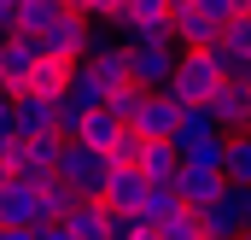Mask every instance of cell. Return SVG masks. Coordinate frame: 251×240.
Returning a JSON list of instances; mask_svg holds the SVG:
<instances>
[{"mask_svg":"<svg viewBox=\"0 0 251 240\" xmlns=\"http://www.w3.org/2000/svg\"><path fill=\"white\" fill-rule=\"evenodd\" d=\"M0 240H35V229H0Z\"/></svg>","mask_w":251,"mask_h":240,"instance_id":"31","label":"cell"},{"mask_svg":"<svg viewBox=\"0 0 251 240\" xmlns=\"http://www.w3.org/2000/svg\"><path fill=\"white\" fill-rule=\"evenodd\" d=\"M94 41H100V30H94L82 12H59V18L35 35L41 59H53V64H82L88 53H94Z\"/></svg>","mask_w":251,"mask_h":240,"instance_id":"2","label":"cell"},{"mask_svg":"<svg viewBox=\"0 0 251 240\" xmlns=\"http://www.w3.org/2000/svg\"><path fill=\"white\" fill-rule=\"evenodd\" d=\"M128 82L146 88V94H164L176 82V64H181V47L176 41H128Z\"/></svg>","mask_w":251,"mask_h":240,"instance_id":"5","label":"cell"},{"mask_svg":"<svg viewBox=\"0 0 251 240\" xmlns=\"http://www.w3.org/2000/svg\"><path fill=\"white\" fill-rule=\"evenodd\" d=\"M140 94H146V88H134V82H117V88H105V112H111V118H117V123L128 129L134 106H140Z\"/></svg>","mask_w":251,"mask_h":240,"instance_id":"26","label":"cell"},{"mask_svg":"<svg viewBox=\"0 0 251 240\" xmlns=\"http://www.w3.org/2000/svg\"><path fill=\"white\" fill-rule=\"evenodd\" d=\"M222 152H228V135H204V141L181 147V164H187V170H210V176H222Z\"/></svg>","mask_w":251,"mask_h":240,"instance_id":"21","label":"cell"},{"mask_svg":"<svg viewBox=\"0 0 251 240\" xmlns=\"http://www.w3.org/2000/svg\"><path fill=\"white\" fill-rule=\"evenodd\" d=\"M12 129H18V141L59 135V100H47V94H18V100H12Z\"/></svg>","mask_w":251,"mask_h":240,"instance_id":"12","label":"cell"},{"mask_svg":"<svg viewBox=\"0 0 251 240\" xmlns=\"http://www.w3.org/2000/svg\"><path fill=\"white\" fill-rule=\"evenodd\" d=\"M41 223H47L41 187H29V181H6V193H0V229H41Z\"/></svg>","mask_w":251,"mask_h":240,"instance_id":"9","label":"cell"},{"mask_svg":"<svg viewBox=\"0 0 251 240\" xmlns=\"http://www.w3.org/2000/svg\"><path fill=\"white\" fill-rule=\"evenodd\" d=\"M134 240H158V235H152V229H146V235H134Z\"/></svg>","mask_w":251,"mask_h":240,"instance_id":"34","label":"cell"},{"mask_svg":"<svg viewBox=\"0 0 251 240\" xmlns=\"http://www.w3.org/2000/svg\"><path fill=\"white\" fill-rule=\"evenodd\" d=\"M187 240H204V235H187Z\"/></svg>","mask_w":251,"mask_h":240,"instance_id":"35","label":"cell"},{"mask_svg":"<svg viewBox=\"0 0 251 240\" xmlns=\"http://www.w3.org/2000/svg\"><path fill=\"white\" fill-rule=\"evenodd\" d=\"M146 187L152 181L140 176V170H111L105 176V211H117V217H140V205H146Z\"/></svg>","mask_w":251,"mask_h":240,"instance_id":"13","label":"cell"},{"mask_svg":"<svg viewBox=\"0 0 251 240\" xmlns=\"http://www.w3.org/2000/svg\"><path fill=\"white\" fill-rule=\"evenodd\" d=\"M105 229H111L105 199H76L70 217H64V235H70V240H105Z\"/></svg>","mask_w":251,"mask_h":240,"instance_id":"16","label":"cell"},{"mask_svg":"<svg viewBox=\"0 0 251 240\" xmlns=\"http://www.w3.org/2000/svg\"><path fill=\"white\" fill-rule=\"evenodd\" d=\"M204 135H222V129H216V118H210V106H181V118H176V135H170V147L181 152V147H193V141H204Z\"/></svg>","mask_w":251,"mask_h":240,"instance_id":"18","label":"cell"},{"mask_svg":"<svg viewBox=\"0 0 251 240\" xmlns=\"http://www.w3.org/2000/svg\"><path fill=\"white\" fill-rule=\"evenodd\" d=\"M59 152H64V135L12 141V147H6V158H0V170H6V181H29V187H41V181L59 170Z\"/></svg>","mask_w":251,"mask_h":240,"instance_id":"3","label":"cell"},{"mask_svg":"<svg viewBox=\"0 0 251 240\" xmlns=\"http://www.w3.org/2000/svg\"><path fill=\"white\" fill-rule=\"evenodd\" d=\"M123 135H128V129L111 118V112H94V118L82 123V135H76V141H82V147H94V152H111V147H117Z\"/></svg>","mask_w":251,"mask_h":240,"instance_id":"22","label":"cell"},{"mask_svg":"<svg viewBox=\"0 0 251 240\" xmlns=\"http://www.w3.org/2000/svg\"><path fill=\"white\" fill-rule=\"evenodd\" d=\"M134 170L152 181V187H164V181L181 176V152L170 147V141H140V158H134Z\"/></svg>","mask_w":251,"mask_h":240,"instance_id":"14","label":"cell"},{"mask_svg":"<svg viewBox=\"0 0 251 240\" xmlns=\"http://www.w3.org/2000/svg\"><path fill=\"white\" fill-rule=\"evenodd\" d=\"M41 64V47H35V35H12L6 41V53H0V94H24L29 88V70Z\"/></svg>","mask_w":251,"mask_h":240,"instance_id":"11","label":"cell"},{"mask_svg":"<svg viewBox=\"0 0 251 240\" xmlns=\"http://www.w3.org/2000/svg\"><path fill=\"white\" fill-rule=\"evenodd\" d=\"M35 240H70V235H64V223H41V229H35Z\"/></svg>","mask_w":251,"mask_h":240,"instance_id":"30","label":"cell"},{"mask_svg":"<svg viewBox=\"0 0 251 240\" xmlns=\"http://www.w3.org/2000/svg\"><path fill=\"white\" fill-rule=\"evenodd\" d=\"M123 41H170V0H128L111 18Z\"/></svg>","mask_w":251,"mask_h":240,"instance_id":"7","label":"cell"},{"mask_svg":"<svg viewBox=\"0 0 251 240\" xmlns=\"http://www.w3.org/2000/svg\"><path fill=\"white\" fill-rule=\"evenodd\" d=\"M193 6H199L210 24H228V18H240V6H234V0H193Z\"/></svg>","mask_w":251,"mask_h":240,"instance_id":"29","label":"cell"},{"mask_svg":"<svg viewBox=\"0 0 251 240\" xmlns=\"http://www.w3.org/2000/svg\"><path fill=\"white\" fill-rule=\"evenodd\" d=\"M240 82H246V88H251V59H246V70H240Z\"/></svg>","mask_w":251,"mask_h":240,"instance_id":"33","label":"cell"},{"mask_svg":"<svg viewBox=\"0 0 251 240\" xmlns=\"http://www.w3.org/2000/svg\"><path fill=\"white\" fill-rule=\"evenodd\" d=\"M222 187H228L222 176H210V170H187V164H181V176H176V193H181V205H193V211H204Z\"/></svg>","mask_w":251,"mask_h":240,"instance_id":"17","label":"cell"},{"mask_svg":"<svg viewBox=\"0 0 251 240\" xmlns=\"http://www.w3.org/2000/svg\"><path fill=\"white\" fill-rule=\"evenodd\" d=\"M59 12H64V6H53V0H24V6L12 12V35H41Z\"/></svg>","mask_w":251,"mask_h":240,"instance_id":"23","label":"cell"},{"mask_svg":"<svg viewBox=\"0 0 251 240\" xmlns=\"http://www.w3.org/2000/svg\"><path fill=\"white\" fill-rule=\"evenodd\" d=\"M128 0H82V6H76V12H82V18H88V24H111V18H117V12H123Z\"/></svg>","mask_w":251,"mask_h":240,"instance_id":"27","label":"cell"},{"mask_svg":"<svg viewBox=\"0 0 251 240\" xmlns=\"http://www.w3.org/2000/svg\"><path fill=\"white\" fill-rule=\"evenodd\" d=\"M64 76H70V64L41 59L35 70H29V88H24V94H47V100H59V94H64Z\"/></svg>","mask_w":251,"mask_h":240,"instance_id":"24","label":"cell"},{"mask_svg":"<svg viewBox=\"0 0 251 240\" xmlns=\"http://www.w3.org/2000/svg\"><path fill=\"white\" fill-rule=\"evenodd\" d=\"M94 112H105V76L82 59V64H70L64 94H59V135H64V141H76L82 123L94 118Z\"/></svg>","mask_w":251,"mask_h":240,"instance_id":"1","label":"cell"},{"mask_svg":"<svg viewBox=\"0 0 251 240\" xmlns=\"http://www.w3.org/2000/svg\"><path fill=\"white\" fill-rule=\"evenodd\" d=\"M176 211H181V193H176V181H164V187H146V205H140V223H146V229H164Z\"/></svg>","mask_w":251,"mask_h":240,"instance_id":"19","label":"cell"},{"mask_svg":"<svg viewBox=\"0 0 251 240\" xmlns=\"http://www.w3.org/2000/svg\"><path fill=\"white\" fill-rule=\"evenodd\" d=\"M128 53H134V47H128L123 35H100L94 53H88V64L105 76V88H117V82H128Z\"/></svg>","mask_w":251,"mask_h":240,"instance_id":"15","label":"cell"},{"mask_svg":"<svg viewBox=\"0 0 251 240\" xmlns=\"http://www.w3.org/2000/svg\"><path fill=\"white\" fill-rule=\"evenodd\" d=\"M222 82H228V76H222V70H216V59L199 47V53H181L176 82H170V100H176V106H210Z\"/></svg>","mask_w":251,"mask_h":240,"instance_id":"6","label":"cell"},{"mask_svg":"<svg viewBox=\"0 0 251 240\" xmlns=\"http://www.w3.org/2000/svg\"><path fill=\"white\" fill-rule=\"evenodd\" d=\"M210 118L222 135H251V88L240 76H228L222 88H216V100H210Z\"/></svg>","mask_w":251,"mask_h":240,"instance_id":"10","label":"cell"},{"mask_svg":"<svg viewBox=\"0 0 251 240\" xmlns=\"http://www.w3.org/2000/svg\"><path fill=\"white\" fill-rule=\"evenodd\" d=\"M176 118H181V106L170 100V88H164V94H140V106H134V118H128V135H140V141H170V135H176Z\"/></svg>","mask_w":251,"mask_h":240,"instance_id":"8","label":"cell"},{"mask_svg":"<svg viewBox=\"0 0 251 240\" xmlns=\"http://www.w3.org/2000/svg\"><path fill=\"white\" fill-rule=\"evenodd\" d=\"M53 176H59L76 199H100V193H105V176H111V158L94 152V147H82V141H64L59 170H53Z\"/></svg>","mask_w":251,"mask_h":240,"instance_id":"4","label":"cell"},{"mask_svg":"<svg viewBox=\"0 0 251 240\" xmlns=\"http://www.w3.org/2000/svg\"><path fill=\"white\" fill-rule=\"evenodd\" d=\"M240 240H251V229H246V235H240Z\"/></svg>","mask_w":251,"mask_h":240,"instance_id":"36","label":"cell"},{"mask_svg":"<svg viewBox=\"0 0 251 240\" xmlns=\"http://www.w3.org/2000/svg\"><path fill=\"white\" fill-rule=\"evenodd\" d=\"M53 6H64V12H76V6H82V0H53Z\"/></svg>","mask_w":251,"mask_h":240,"instance_id":"32","label":"cell"},{"mask_svg":"<svg viewBox=\"0 0 251 240\" xmlns=\"http://www.w3.org/2000/svg\"><path fill=\"white\" fill-rule=\"evenodd\" d=\"M134 235H146V223H140V217H117V211H111V229H105V240H134Z\"/></svg>","mask_w":251,"mask_h":240,"instance_id":"28","label":"cell"},{"mask_svg":"<svg viewBox=\"0 0 251 240\" xmlns=\"http://www.w3.org/2000/svg\"><path fill=\"white\" fill-rule=\"evenodd\" d=\"M222 181H228V187H251V135H228V152H222Z\"/></svg>","mask_w":251,"mask_h":240,"instance_id":"20","label":"cell"},{"mask_svg":"<svg viewBox=\"0 0 251 240\" xmlns=\"http://www.w3.org/2000/svg\"><path fill=\"white\" fill-rule=\"evenodd\" d=\"M41 205H47V223H64L70 205H76V193H70L59 176H47V181H41Z\"/></svg>","mask_w":251,"mask_h":240,"instance_id":"25","label":"cell"}]
</instances>
